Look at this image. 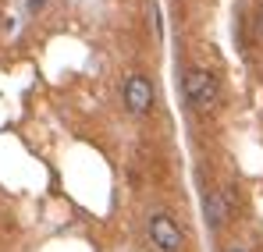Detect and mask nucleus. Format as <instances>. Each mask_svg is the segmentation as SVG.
Returning a JSON list of instances; mask_svg holds the SVG:
<instances>
[{
  "mask_svg": "<svg viewBox=\"0 0 263 252\" xmlns=\"http://www.w3.org/2000/svg\"><path fill=\"white\" fill-rule=\"evenodd\" d=\"M185 100H189V107L192 110H217L220 103V82L214 71H206V68H189L185 71Z\"/></svg>",
  "mask_w": 263,
  "mask_h": 252,
  "instance_id": "1",
  "label": "nucleus"
},
{
  "mask_svg": "<svg viewBox=\"0 0 263 252\" xmlns=\"http://www.w3.org/2000/svg\"><path fill=\"white\" fill-rule=\"evenodd\" d=\"M149 242L160 252H181L185 249V235H181L178 220L167 217V213H153L149 217Z\"/></svg>",
  "mask_w": 263,
  "mask_h": 252,
  "instance_id": "2",
  "label": "nucleus"
},
{
  "mask_svg": "<svg viewBox=\"0 0 263 252\" xmlns=\"http://www.w3.org/2000/svg\"><path fill=\"white\" fill-rule=\"evenodd\" d=\"M121 100H125L128 114H135V118L149 114V110H153V100H157L153 82H149L146 75H128V82H125V89H121Z\"/></svg>",
  "mask_w": 263,
  "mask_h": 252,
  "instance_id": "3",
  "label": "nucleus"
},
{
  "mask_svg": "<svg viewBox=\"0 0 263 252\" xmlns=\"http://www.w3.org/2000/svg\"><path fill=\"white\" fill-rule=\"evenodd\" d=\"M228 217H231L228 196H224V192H206V220H210V227L220 231V227L228 224Z\"/></svg>",
  "mask_w": 263,
  "mask_h": 252,
  "instance_id": "4",
  "label": "nucleus"
},
{
  "mask_svg": "<svg viewBox=\"0 0 263 252\" xmlns=\"http://www.w3.org/2000/svg\"><path fill=\"white\" fill-rule=\"evenodd\" d=\"M43 4H46V0H25V7H29L32 14H36V11H43Z\"/></svg>",
  "mask_w": 263,
  "mask_h": 252,
  "instance_id": "5",
  "label": "nucleus"
},
{
  "mask_svg": "<svg viewBox=\"0 0 263 252\" xmlns=\"http://www.w3.org/2000/svg\"><path fill=\"white\" fill-rule=\"evenodd\" d=\"M228 252H246V249H228Z\"/></svg>",
  "mask_w": 263,
  "mask_h": 252,
  "instance_id": "6",
  "label": "nucleus"
},
{
  "mask_svg": "<svg viewBox=\"0 0 263 252\" xmlns=\"http://www.w3.org/2000/svg\"><path fill=\"white\" fill-rule=\"evenodd\" d=\"M260 22H263V14H260Z\"/></svg>",
  "mask_w": 263,
  "mask_h": 252,
  "instance_id": "7",
  "label": "nucleus"
}]
</instances>
